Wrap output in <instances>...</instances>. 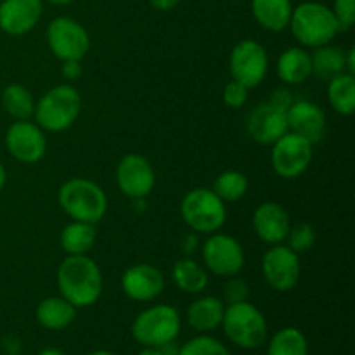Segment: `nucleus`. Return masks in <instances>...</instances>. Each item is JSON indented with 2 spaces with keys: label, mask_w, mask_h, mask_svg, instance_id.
Returning <instances> with one entry per match:
<instances>
[{
  "label": "nucleus",
  "mask_w": 355,
  "mask_h": 355,
  "mask_svg": "<svg viewBox=\"0 0 355 355\" xmlns=\"http://www.w3.org/2000/svg\"><path fill=\"white\" fill-rule=\"evenodd\" d=\"M291 12H293L291 0H252L253 17L267 31L279 33L286 30Z\"/></svg>",
  "instance_id": "21"
},
{
  "label": "nucleus",
  "mask_w": 355,
  "mask_h": 355,
  "mask_svg": "<svg viewBox=\"0 0 355 355\" xmlns=\"http://www.w3.org/2000/svg\"><path fill=\"white\" fill-rule=\"evenodd\" d=\"M58 290L76 309L90 307L103 295V272L87 255H68L58 267Z\"/></svg>",
  "instance_id": "1"
},
{
  "label": "nucleus",
  "mask_w": 355,
  "mask_h": 355,
  "mask_svg": "<svg viewBox=\"0 0 355 355\" xmlns=\"http://www.w3.org/2000/svg\"><path fill=\"white\" fill-rule=\"evenodd\" d=\"M85 355H114L113 352H107V350H96V352H90Z\"/></svg>",
  "instance_id": "45"
},
{
  "label": "nucleus",
  "mask_w": 355,
  "mask_h": 355,
  "mask_svg": "<svg viewBox=\"0 0 355 355\" xmlns=\"http://www.w3.org/2000/svg\"><path fill=\"white\" fill-rule=\"evenodd\" d=\"M137 355H165V354H163L159 349H149V347H146V349L142 350V352H139Z\"/></svg>",
  "instance_id": "43"
},
{
  "label": "nucleus",
  "mask_w": 355,
  "mask_h": 355,
  "mask_svg": "<svg viewBox=\"0 0 355 355\" xmlns=\"http://www.w3.org/2000/svg\"><path fill=\"white\" fill-rule=\"evenodd\" d=\"M6 182H7V170H6V166H3L2 163H0V191L3 189Z\"/></svg>",
  "instance_id": "41"
},
{
  "label": "nucleus",
  "mask_w": 355,
  "mask_h": 355,
  "mask_svg": "<svg viewBox=\"0 0 355 355\" xmlns=\"http://www.w3.org/2000/svg\"><path fill=\"white\" fill-rule=\"evenodd\" d=\"M177 355H231V352L224 343L203 333L201 336H194L184 343Z\"/></svg>",
  "instance_id": "31"
},
{
  "label": "nucleus",
  "mask_w": 355,
  "mask_h": 355,
  "mask_svg": "<svg viewBox=\"0 0 355 355\" xmlns=\"http://www.w3.org/2000/svg\"><path fill=\"white\" fill-rule=\"evenodd\" d=\"M58 201L68 217L89 224H97L107 210V198L103 187L83 177L66 180L59 187Z\"/></svg>",
  "instance_id": "3"
},
{
  "label": "nucleus",
  "mask_w": 355,
  "mask_h": 355,
  "mask_svg": "<svg viewBox=\"0 0 355 355\" xmlns=\"http://www.w3.org/2000/svg\"><path fill=\"white\" fill-rule=\"evenodd\" d=\"M203 262L210 272L220 277L238 276L245 267V252L238 239L229 234L214 232L203 243Z\"/></svg>",
  "instance_id": "11"
},
{
  "label": "nucleus",
  "mask_w": 355,
  "mask_h": 355,
  "mask_svg": "<svg viewBox=\"0 0 355 355\" xmlns=\"http://www.w3.org/2000/svg\"><path fill=\"white\" fill-rule=\"evenodd\" d=\"M333 16L338 23L340 31H349L355 23V0H335Z\"/></svg>",
  "instance_id": "33"
},
{
  "label": "nucleus",
  "mask_w": 355,
  "mask_h": 355,
  "mask_svg": "<svg viewBox=\"0 0 355 355\" xmlns=\"http://www.w3.org/2000/svg\"><path fill=\"white\" fill-rule=\"evenodd\" d=\"M248 90L243 83L231 80L227 85L224 87V103L225 106L231 107V110H239V107L245 106V103L248 101Z\"/></svg>",
  "instance_id": "34"
},
{
  "label": "nucleus",
  "mask_w": 355,
  "mask_h": 355,
  "mask_svg": "<svg viewBox=\"0 0 355 355\" xmlns=\"http://www.w3.org/2000/svg\"><path fill=\"white\" fill-rule=\"evenodd\" d=\"M2 106L14 120H30L35 113V97L21 83H10L2 92Z\"/></svg>",
  "instance_id": "28"
},
{
  "label": "nucleus",
  "mask_w": 355,
  "mask_h": 355,
  "mask_svg": "<svg viewBox=\"0 0 355 355\" xmlns=\"http://www.w3.org/2000/svg\"><path fill=\"white\" fill-rule=\"evenodd\" d=\"M229 71L232 80L243 83L246 89L259 87L269 71V55L266 47L252 38L238 42L229 58Z\"/></svg>",
  "instance_id": "9"
},
{
  "label": "nucleus",
  "mask_w": 355,
  "mask_h": 355,
  "mask_svg": "<svg viewBox=\"0 0 355 355\" xmlns=\"http://www.w3.org/2000/svg\"><path fill=\"white\" fill-rule=\"evenodd\" d=\"M47 2L54 3V6H68V3H71L73 0H47Z\"/></svg>",
  "instance_id": "44"
},
{
  "label": "nucleus",
  "mask_w": 355,
  "mask_h": 355,
  "mask_svg": "<svg viewBox=\"0 0 355 355\" xmlns=\"http://www.w3.org/2000/svg\"><path fill=\"white\" fill-rule=\"evenodd\" d=\"M345 69L349 75H355V47H350L345 55Z\"/></svg>",
  "instance_id": "40"
},
{
  "label": "nucleus",
  "mask_w": 355,
  "mask_h": 355,
  "mask_svg": "<svg viewBox=\"0 0 355 355\" xmlns=\"http://www.w3.org/2000/svg\"><path fill=\"white\" fill-rule=\"evenodd\" d=\"M328 101L333 110L343 116H350L355 111V78L349 73L329 80Z\"/></svg>",
  "instance_id": "27"
},
{
  "label": "nucleus",
  "mask_w": 355,
  "mask_h": 355,
  "mask_svg": "<svg viewBox=\"0 0 355 355\" xmlns=\"http://www.w3.org/2000/svg\"><path fill=\"white\" fill-rule=\"evenodd\" d=\"M47 44L59 61H82L90 49V37L78 21L59 16L49 23Z\"/></svg>",
  "instance_id": "8"
},
{
  "label": "nucleus",
  "mask_w": 355,
  "mask_h": 355,
  "mask_svg": "<svg viewBox=\"0 0 355 355\" xmlns=\"http://www.w3.org/2000/svg\"><path fill=\"white\" fill-rule=\"evenodd\" d=\"M312 142L293 132H286L272 144V168L283 179H297L309 168L314 156Z\"/></svg>",
  "instance_id": "10"
},
{
  "label": "nucleus",
  "mask_w": 355,
  "mask_h": 355,
  "mask_svg": "<svg viewBox=\"0 0 355 355\" xmlns=\"http://www.w3.org/2000/svg\"><path fill=\"white\" fill-rule=\"evenodd\" d=\"M96 238V224L73 220L61 231L59 243H61L62 252L68 255H87L94 248Z\"/></svg>",
  "instance_id": "25"
},
{
  "label": "nucleus",
  "mask_w": 355,
  "mask_h": 355,
  "mask_svg": "<svg viewBox=\"0 0 355 355\" xmlns=\"http://www.w3.org/2000/svg\"><path fill=\"white\" fill-rule=\"evenodd\" d=\"M35 315L42 328L51 329V331H61L76 319V307L64 300L61 295L47 297L38 304Z\"/></svg>",
  "instance_id": "22"
},
{
  "label": "nucleus",
  "mask_w": 355,
  "mask_h": 355,
  "mask_svg": "<svg viewBox=\"0 0 355 355\" xmlns=\"http://www.w3.org/2000/svg\"><path fill=\"white\" fill-rule=\"evenodd\" d=\"M277 76L288 85L304 83L312 75L311 54L302 47H290L277 59Z\"/></svg>",
  "instance_id": "23"
},
{
  "label": "nucleus",
  "mask_w": 355,
  "mask_h": 355,
  "mask_svg": "<svg viewBox=\"0 0 355 355\" xmlns=\"http://www.w3.org/2000/svg\"><path fill=\"white\" fill-rule=\"evenodd\" d=\"M180 217L196 234H214L222 229L227 217L225 203L207 187H196L180 201Z\"/></svg>",
  "instance_id": "6"
},
{
  "label": "nucleus",
  "mask_w": 355,
  "mask_h": 355,
  "mask_svg": "<svg viewBox=\"0 0 355 355\" xmlns=\"http://www.w3.org/2000/svg\"><path fill=\"white\" fill-rule=\"evenodd\" d=\"M222 329L236 347L245 350L259 349L266 343L269 329L262 312L248 300L229 304L222 318Z\"/></svg>",
  "instance_id": "5"
},
{
  "label": "nucleus",
  "mask_w": 355,
  "mask_h": 355,
  "mask_svg": "<svg viewBox=\"0 0 355 355\" xmlns=\"http://www.w3.org/2000/svg\"><path fill=\"white\" fill-rule=\"evenodd\" d=\"M9 355H21V354H9Z\"/></svg>",
  "instance_id": "46"
},
{
  "label": "nucleus",
  "mask_w": 355,
  "mask_h": 355,
  "mask_svg": "<svg viewBox=\"0 0 355 355\" xmlns=\"http://www.w3.org/2000/svg\"><path fill=\"white\" fill-rule=\"evenodd\" d=\"M6 148L19 163H38L47 151V137L37 123L16 120L6 132Z\"/></svg>",
  "instance_id": "13"
},
{
  "label": "nucleus",
  "mask_w": 355,
  "mask_h": 355,
  "mask_svg": "<svg viewBox=\"0 0 355 355\" xmlns=\"http://www.w3.org/2000/svg\"><path fill=\"white\" fill-rule=\"evenodd\" d=\"M267 355H309V342L297 328H283L270 338Z\"/></svg>",
  "instance_id": "29"
},
{
  "label": "nucleus",
  "mask_w": 355,
  "mask_h": 355,
  "mask_svg": "<svg viewBox=\"0 0 355 355\" xmlns=\"http://www.w3.org/2000/svg\"><path fill=\"white\" fill-rule=\"evenodd\" d=\"M44 12L42 0H2L0 2V30L12 37H21L33 30Z\"/></svg>",
  "instance_id": "16"
},
{
  "label": "nucleus",
  "mask_w": 355,
  "mask_h": 355,
  "mask_svg": "<svg viewBox=\"0 0 355 355\" xmlns=\"http://www.w3.org/2000/svg\"><path fill=\"white\" fill-rule=\"evenodd\" d=\"M286 121L288 132L307 139L312 144L324 137L326 114L321 106L311 101H293L286 111Z\"/></svg>",
  "instance_id": "17"
},
{
  "label": "nucleus",
  "mask_w": 355,
  "mask_h": 355,
  "mask_svg": "<svg viewBox=\"0 0 355 355\" xmlns=\"http://www.w3.org/2000/svg\"><path fill=\"white\" fill-rule=\"evenodd\" d=\"M61 73L64 78L68 80H76L80 75H82V64L80 61H61Z\"/></svg>",
  "instance_id": "37"
},
{
  "label": "nucleus",
  "mask_w": 355,
  "mask_h": 355,
  "mask_svg": "<svg viewBox=\"0 0 355 355\" xmlns=\"http://www.w3.org/2000/svg\"><path fill=\"white\" fill-rule=\"evenodd\" d=\"M293 96H291V92L288 89H277L276 92L270 96L269 99V104H272L274 107H277V110L284 111L286 113L288 110H290V106L293 104Z\"/></svg>",
  "instance_id": "36"
},
{
  "label": "nucleus",
  "mask_w": 355,
  "mask_h": 355,
  "mask_svg": "<svg viewBox=\"0 0 355 355\" xmlns=\"http://www.w3.org/2000/svg\"><path fill=\"white\" fill-rule=\"evenodd\" d=\"M288 246L295 253H304L314 246L315 243V229L307 222H298V224L290 225L288 231Z\"/></svg>",
  "instance_id": "32"
},
{
  "label": "nucleus",
  "mask_w": 355,
  "mask_h": 355,
  "mask_svg": "<svg viewBox=\"0 0 355 355\" xmlns=\"http://www.w3.org/2000/svg\"><path fill=\"white\" fill-rule=\"evenodd\" d=\"M288 26L298 44L312 49L331 44L340 33L333 10L321 2H304L293 7Z\"/></svg>",
  "instance_id": "2"
},
{
  "label": "nucleus",
  "mask_w": 355,
  "mask_h": 355,
  "mask_svg": "<svg viewBox=\"0 0 355 355\" xmlns=\"http://www.w3.org/2000/svg\"><path fill=\"white\" fill-rule=\"evenodd\" d=\"M172 279L180 291L196 295L208 286V272L196 260L184 257L172 267Z\"/></svg>",
  "instance_id": "26"
},
{
  "label": "nucleus",
  "mask_w": 355,
  "mask_h": 355,
  "mask_svg": "<svg viewBox=\"0 0 355 355\" xmlns=\"http://www.w3.org/2000/svg\"><path fill=\"white\" fill-rule=\"evenodd\" d=\"M82 110V97L73 85L52 87L35 103V121L42 130H68L78 118Z\"/></svg>",
  "instance_id": "4"
},
{
  "label": "nucleus",
  "mask_w": 355,
  "mask_h": 355,
  "mask_svg": "<svg viewBox=\"0 0 355 355\" xmlns=\"http://www.w3.org/2000/svg\"><path fill=\"white\" fill-rule=\"evenodd\" d=\"M121 290L134 302H151L165 290L162 270L149 263L128 267L121 276Z\"/></svg>",
  "instance_id": "15"
},
{
  "label": "nucleus",
  "mask_w": 355,
  "mask_h": 355,
  "mask_svg": "<svg viewBox=\"0 0 355 355\" xmlns=\"http://www.w3.org/2000/svg\"><path fill=\"white\" fill-rule=\"evenodd\" d=\"M250 297V288L248 283L241 277H229V281L224 286V300L229 304H239V302L248 300Z\"/></svg>",
  "instance_id": "35"
},
{
  "label": "nucleus",
  "mask_w": 355,
  "mask_h": 355,
  "mask_svg": "<svg viewBox=\"0 0 355 355\" xmlns=\"http://www.w3.org/2000/svg\"><path fill=\"white\" fill-rule=\"evenodd\" d=\"M116 184L130 200H144L156 184V173L146 156L130 153L120 159L116 166Z\"/></svg>",
  "instance_id": "14"
},
{
  "label": "nucleus",
  "mask_w": 355,
  "mask_h": 355,
  "mask_svg": "<svg viewBox=\"0 0 355 355\" xmlns=\"http://www.w3.org/2000/svg\"><path fill=\"white\" fill-rule=\"evenodd\" d=\"M262 272L272 290L281 293L291 291L298 284L302 274L298 253L283 243L272 245L262 257Z\"/></svg>",
  "instance_id": "12"
},
{
  "label": "nucleus",
  "mask_w": 355,
  "mask_h": 355,
  "mask_svg": "<svg viewBox=\"0 0 355 355\" xmlns=\"http://www.w3.org/2000/svg\"><path fill=\"white\" fill-rule=\"evenodd\" d=\"M290 225V214L276 201H266L253 214V231L270 246L286 241Z\"/></svg>",
  "instance_id": "19"
},
{
  "label": "nucleus",
  "mask_w": 355,
  "mask_h": 355,
  "mask_svg": "<svg viewBox=\"0 0 355 355\" xmlns=\"http://www.w3.org/2000/svg\"><path fill=\"white\" fill-rule=\"evenodd\" d=\"M180 315L172 305H153L142 311L132 322V336L141 345L159 349L175 342L180 333Z\"/></svg>",
  "instance_id": "7"
},
{
  "label": "nucleus",
  "mask_w": 355,
  "mask_h": 355,
  "mask_svg": "<svg viewBox=\"0 0 355 355\" xmlns=\"http://www.w3.org/2000/svg\"><path fill=\"white\" fill-rule=\"evenodd\" d=\"M345 55L347 51L336 45L326 44L321 47L314 49V54H311L312 62V75L318 76L319 80L329 82L335 76L347 73L345 69Z\"/></svg>",
  "instance_id": "24"
},
{
  "label": "nucleus",
  "mask_w": 355,
  "mask_h": 355,
  "mask_svg": "<svg viewBox=\"0 0 355 355\" xmlns=\"http://www.w3.org/2000/svg\"><path fill=\"white\" fill-rule=\"evenodd\" d=\"M198 245H200V241H198V234L196 232H189V234L184 236L182 239V252L186 253V255H191V253L196 250Z\"/></svg>",
  "instance_id": "38"
},
{
  "label": "nucleus",
  "mask_w": 355,
  "mask_h": 355,
  "mask_svg": "<svg viewBox=\"0 0 355 355\" xmlns=\"http://www.w3.org/2000/svg\"><path fill=\"white\" fill-rule=\"evenodd\" d=\"M211 191L224 203H234L248 193V179L245 173L238 172V170H225L215 179Z\"/></svg>",
  "instance_id": "30"
},
{
  "label": "nucleus",
  "mask_w": 355,
  "mask_h": 355,
  "mask_svg": "<svg viewBox=\"0 0 355 355\" xmlns=\"http://www.w3.org/2000/svg\"><path fill=\"white\" fill-rule=\"evenodd\" d=\"M246 130H248L250 137L259 144H274L288 132L286 113L269 103L260 104L250 113Z\"/></svg>",
  "instance_id": "18"
},
{
  "label": "nucleus",
  "mask_w": 355,
  "mask_h": 355,
  "mask_svg": "<svg viewBox=\"0 0 355 355\" xmlns=\"http://www.w3.org/2000/svg\"><path fill=\"white\" fill-rule=\"evenodd\" d=\"M151 6L158 10H172L180 0H149Z\"/></svg>",
  "instance_id": "39"
},
{
  "label": "nucleus",
  "mask_w": 355,
  "mask_h": 355,
  "mask_svg": "<svg viewBox=\"0 0 355 355\" xmlns=\"http://www.w3.org/2000/svg\"><path fill=\"white\" fill-rule=\"evenodd\" d=\"M225 305L217 297H201L196 298L187 307V322L191 328L198 333L215 331L222 324Z\"/></svg>",
  "instance_id": "20"
},
{
  "label": "nucleus",
  "mask_w": 355,
  "mask_h": 355,
  "mask_svg": "<svg viewBox=\"0 0 355 355\" xmlns=\"http://www.w3.org/2000/svg\"><path fill=\"white\" fill-rule=\"evenodd\" d=\"M38 355H66V354L61 352L59 349H54V347H49V349H44Z\"/></svg>",
  "instance_id": "42"
}]
</instances>
